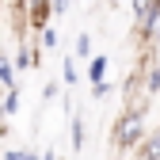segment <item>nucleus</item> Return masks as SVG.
Masks as SVG:
<instances>
[{
    "label": "nucleus",
    "instance_id": "f257e3e1",
    "mask_svg": "<svg viewBox=\"0 0 160 160\" xmlns=\"http://www.w3.org/2000/svg\"><path fill=\"white\" fill-rule=\"evenodd\" d=\"M114 145L118 149H137L145 141V111H133V107H126L122 114L114 118Z\"/></svg>",
    "mask_w": 160,
    "mask_h": 160
},
{
    "label": "nucleus",
    "instance_id": "f03ea898",
    "mask_svg": "<svg viewBox=\"0 0 160 160\" xmlns=\"http://www.w3.org/2000/svg\"><path fill=\"white\" fill-rule=\"evenodd\" d=\"M133 15H137V38L152 42L156 38V19H160V0H130Z\"/></svg>",
    "mask_w": 160,
    "mask_h": 160
},
{
    "label": "nucleus",
    "instance_id": "7ed1b4c3",
    "mask_svg": "<svg viewBox=\"0 0 160 160\" xmlns=\"http://www.w3.org/2000/svg\"><path fill=\"white\" fill-rule=\"evenodd\" d=\"M50 15H53L50 0H27V27L46 31V27H50Z\"/></svg>",
    "mask_w": 160,
    "mask_h": 160
},
{
    "label": "nucleus",
    "instance_id": "20e7f679",
    "mask_svg": "<svg viewBox=\"0 0 160 160\" xmlns=\"http://www.w3.org/2000/svg\"><path fill=\"white\" fill-rule=\"evenodd\" d=\"M137 160H160V130L145 133V141L137 145Z\"/></svg>",
    "mask_w": 160,
    "mask_h": 160
},
{
    "label": "nucleus",
    "instance_id": "39448f33",
    "mask_svg": "<svg viewBox=\"0 0 160 160\" xmlns=\"http://www.w3.org/2000/svg\"><path fill=\"white\" fill-rule=\"evenodd\" d=\"M88 80H92V84L107 80V57H103V53H95L92 61H88Z\"/></svg>",
    "mask_w": 160,
    "mask_h": 160
},
{
    "label": "nucleus",
    "instance_id": "423d86ee",
    "mask_svg": "<svg viewBox=\"0 0 160 160\" xmlns=\"http://www.w3.org/2000/svg\"><path fill=\"white\" fill-rule=\"evenodd\" d=\"M0 84L4 88H15V61L8 53H0Z\"/></svg>",
    "mask_w": 160,
    "mask_h": 160
},
{
    "label": "nucleus",
    "instance_id": "0eeeda50",
    "mask_svg": "<svg viewBox=\"0 0 160 160\" xmlns=\"http://www.w3.org/2000/svg\"><path fill=\"white\" fill-rule=\"evenodd\" d=\"M72 53L80 57V61H92V57H95V53H92V34H84V31H80V34H76V46H72Z\"/></svg>",
    "mask_w": 160,
    "mask_h": 160
},
{
    "label": "nucleus",
    "instance_id": "6e6552de",
    "mask_svg": "<svg viewBox=\"0 0 160 160\" xmlns=\"http://www.w3.org/2000/svg\"><path fill=\"white\" fill-rule=\"evenodd\" d=\"M0 107H4V114H15L19 111V88H8L4 99H0Z\"/></svg>",
    "mask_w": 160,
    "mask_h": 160
},
{
    "label": "nucleus",
    "instance_id": "1a4fd4ad",
    "mask_svg": "<svg viewBox=\"0 0 160 160\" xmlns=\"http://www.w3.org/2000/svg\"><path fill=\"white\" fill-rule=\"evenodd\" d=\"M0 160H42V156H38L34 149H8Z\"/></svg>",
    "mask_w": 160,
    "mask_h": 160
},
{
    "label": "nucleus",
    "instance_id": "9d476101",
    "mask_svg": "<svg viewBox=\"0 0 160 160\" xmlns=\"http://www.w3.org/2000/svg\"><path fill=\"white\" fill-rule=\"evenodd\" d=\"M145 92H149V95L160 92V65H152V69L145 72Z\"/></svg>",
    "mask_w": 160,
    "mask_h": 160
},
{
    "label": "nucleus",
    "instance_id": "9b49d317",
    "mask_svg": "<svg viewBox=\"0 0 160 160\" xmlns=\"http://www.w3.org/2000/svg\"><path fill=\"white\" fill-rule=\"evenodd\" d=\"M61 80H65V84H76V57H65V65H61Z\"/></svg>",
    "mask_w": 160,
    "mask_h": 160
},
{
    "label": "nucleus",
    "instance_id": "f8f14e48",
    "mask_svg": "<svg viewBox=\"0 0 160 160\" xmlns=\"http://www.w3.org/2000/svg\"><path fill=\"white\" fill-rule=\"evenodd\" d=\"M84 122H80V118H72V137H69V141H72V149H80V145H84Z\"/></svg>",
    "mask_w": 160,
    "mask_h": 160
},
{
    "label": "nucleus",
    "instance_id": "ddd939ff",
    "mask_svg": "<svg viewBox=\"0 0 160 160\" xmlns=\"http://www.w3.org/2000/svg\"><path fill=\"white\" fill-rule=\"evenodd\" d=\"M38 46H42V50H57V31H53V27H46V31H42V38H38Z\"/></svg>",
    "mask_w": 160,
    "mask_h": 160
},
{
    "label": "nucleus",
    "instance_id": "4468645a",
    "mask_svg": "<svg viewBox=\"0 0 160 160\" xmlns=\"http://www.w3.org/2000/svg\"><path fill=\"white\" fill-rule=\"evenodd\" d=\"M92 95H95V99H107V95H111V84H107V80H99V84H92Z\"/></svg>",
    "mask_w": 160,
    "mask_h": 160
},
{
    "label": "nucleus",
    "instance_id": "2eb2a0df",
    "mask_svg": "<svg viewBox=\"0 0 160 160\" xmlns=\"http://www.w3.org/2000/svg\"><path fill=\"white\" fill-rule=\"evenodd\" d=\"M50 8H53V15H65L72 8V0H50Z\"/></svg>",
    "mask_w": 160,
    "mask_h": 160
},
{
    "label": "nucleus",
    "instance_id": "dca6fc26",
    "mask_svg": "<svg viewBox=\"0 0 160 160\" xmlns=\"http://www.w3.org/2000/svg\"><path fill=\"white\" fill-rule=\"evenodd\" d=\"M57 92H61V84H53V80H50V84L42 88V99H46V103H50V99H57Z\"/></svg>",
    "mask_w": 160,
    "mask_h": 160
},
{
    "label": "nucleus",
    "instance_id": "f3484780",
    "mask_svg": "<svg viewBox=\"0 0 160 160\" xmlns=\"http://www.w3.org/2000/svg\"><path fill=\"white\" fill-rule=\"evenodd\" d=\"M42 160H57V156H53V152H46V156H42Z\"/></svg>",
    "mask_w": 160,
    "mask_h": 160
}]
</instances>
